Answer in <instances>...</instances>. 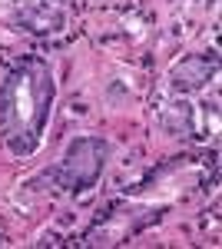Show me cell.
Masks as SVG:
<instances>
[{
	"label": "cell",
	"mask_w": 222,
	"mask_h": 249,
	"mask_svg": "<svg viewBox=\"0 0 222 249\" xmlns=\"http://www.w3.org/2000/svg\"><path fill=\"white\" fill-rule=\"evenodd\" d=\"M53 96V73L40 60H23L0 80V136L17 156H27L40 146Z\"/></svg>",
	"instance_id": "1"
},
{
	"label": "cell",
	"mask_w": 222,
	"mask_h": 249,
	"mask_svg": "<svg viewBox=\"0 0 222 249\" xmlns=\"http://www.w3.org/2000/svg\"><path fill=\"white\" fill-rule=\"evenodd\" d=\"M106 160H110V143L103 136H80L67 146V153L60 156L56 163V183L70 193H83L96 186V179L106 170Z\"/></svg>",
	"instance_id": "2"
},
{
	"label": "cell",
	"mask_w": 222,
	"mask_h": 249,
	"mask_svg": "<svg viewBox=\"0 0 222 249\" xmlns=\"http://www.w3.org/2000/svg\"><path fill=\"white\" fill-rule=\"evenodd\" d=\"M216 70H219L216 57H205V53L183 57L169 70V87L176 93H196V90H203L209 80H216Z\"/></svg>",
	"instance_id": "3"
},
{
	"label": "cell",
	"mask_w": 222,
	"mask_h": 249,
	"mask_svg": "<svg viewBox=\"0 0 222 249\" xmlns=\"http://www.w3.org/2000/svg\"><path fill=\"white\" fill-rule=\"evenodd\" d=\"M0 243H3V236H0Z\"/></svg>",
	"instance_id": "4"
}]
</instances>
